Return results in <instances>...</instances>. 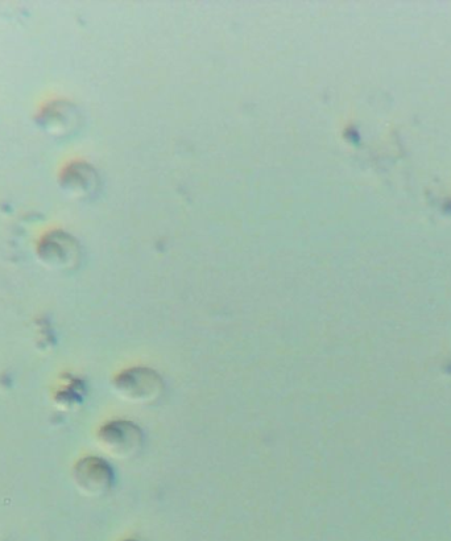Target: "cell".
Masks as SVG:
<instances>
[{"instance_id":"cell-1","label":"cell","mask_w":451,"mask_h":541,"mask_svg":"<svg viewBox=\"0 0 451 541\" xmlns=\"http://www.w3.org/2000/svg\"><path fill=\"white\" fill-rule=\"evenodd\" d=\"M118 399L134 406H151L163 398L165 382L150 367H131L122 371L111 382Z\"/></svg>"},{"instance_id":"cell-2","label":"cell","mask_w":451,"mask_h":541,"mask_svg":"<svg viewBox=\"0 0 451 541\" xmlns=\"http://www.w3.org/2000/svg\"><path fill=\"white\" fill-rule=\"evenodd\" d=\"M97 444L103 453L114 460H131L142 452L144 433L142 428L132 421H109L99 429Z\"/></svg>"},{"instance_id":"cell-3","label":"cell","mask_w":451,"mask_h":541,"mask_svg":"<svg viewBox=\"0 0 451 541\" xmlns=\"http://www.w3.org/2000/svg\"><path fill=\"white\" fill-rule=\"evenodd\" d=\"M73 483L84 497L102 498L115 485L113 466L101 457H85L73 469Z\"/></svg>"},{"instance_id":"cell-4","label":"cell","mask_w":451,"mask_h":541,"mask_svg":"<svg viewBox=\"0 0 451 541\" xmlns=\"http://www.w3.org/2000/svg\"><path fill=\"white\" fill-rule=\"evenodd\" d=\"M85 383L73 378L65 388H61L55 395V404L65 412L76 411L82 406L85 399Z\"/></svg>"},{"instance_id":"cell-5","label":"cell","mask_w":451,"mask_h":541,"mask_svg":"<svg viewBox=\"0 0 451 541\" xmlns=\"http://www.w3.org/2000/svg\"><path fill=\"white\" fill-rule=\"evenodd\" d=\"M124 541H138V540H124Z\"/></svg>"}]
</instances>
